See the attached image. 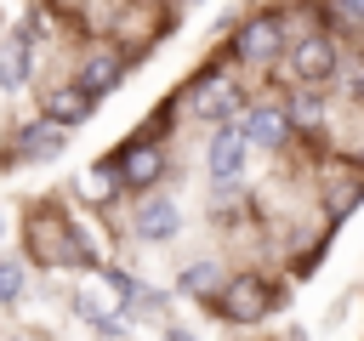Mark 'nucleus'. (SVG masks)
I'll use <instances>...</instances> for the list:
<instances>
[{"label": "nucleus", "instance_id": "f257e3e1", "mask_svg": "<svg viewBox=\"0 0 364 341\" xmlns=\"http://www.w3.org/2000/svg\"><path fill=\"white\" fill-rule=\"evenodd\" d=\"M23 239H28V261H40V267H97L102 261L63 210H34Z\"/></svg>", "mask_w": 364, "mask_h": 341}, {"label": "nucleus", "instance_id": "f03ea898", "mask_svg": "<svg viewBox=\"0 0 364 341\" xmlns=\"http://www.w3.org/2000/svg\"><path fill=\"white\" fill-rule=\"evenodd\" d=\"M210 301V313L216 318H228V324H262L273 307H279V290H273V278H262V273H222V284L205 296Z\"/></svg>", "mask_w": 364, "mask_h": 341}, {"label": "nucleus", "instance_id": "7ed1b4c3", "mask_svg": "<svg viewBox=\"0 0 364 341\" xmlns=\"http://www.w3.org/2000/svg\"><path fill=\"white\" fill-rule=\"evenodd\" d=\"M336 63H341V34H330V28H301L296 40H290V80L296 85H324L330 91V74H336Z\"/></svg>", "mask_w": 364, "mask_h": 341}, {"label": "nucleus", "instance_id": "20e7f679", "mask_svg": "<svg viewBox=\"0 0 364 341\" xmlns=\"http://www.w3.org/2000/svg\"><path fill=\"white\" fill-rule=\"evenodd\" d=\"M279 45H284V17H279V11H256V17H245V23L233 28L228 57L245 63V68H262V63L279 57Z\"/></svg>", "mask_w": 364, "mask_h": 341}, {"label": "nucleus", "instance_id": "39448f33", "mask_svg": "<svg viewBox=\"0 0 364 341\" xmlns=\"http://www.w3.org/2000/svg\"><path fill=\"white\" fill-rule=\"evenodd\" d=\"M182 108L193 114V119H228V114H239L245 102H239V80H228L222 68H199L193 74V85H188V97H182Z\"/></svg>", "mask_w": 364, "mask_h": 341}, {"label": "nucleus", "instance_id": "423d86ee", "mask_svg": "<svg viewBox=\"0 0 364 341\" xmlns=\"http://www.w3.org/2000/svg\"><path fill=\"white\" fill-rule=\"evenodd\" d=\"M114 165H119V188H136V193H148V188L171 170L159 136H131V142H119V148H114Z\"/></svg>", "mask_w": 364, "mask_h": 341}, {"label": "nucleus", "instance_id": "0eeeda50", "mask_svg": "<svg viewBox=\"0 0 364 341\" xmlns=\"http://www.w3.org/2000/svg\"><path fill=\"white\" fill-rule=\"evenodd\" d=\"M245 153H250V142H245V131H239V114L216 119V136H210V148H205L210 182H216V188H233L239 170H245Z\"/></svg>", "mask_w": 364, "mask_h": 341}, {"label": "nucleus", "instance_id": "6e6552de", "mask_svg": "<svg viewBox=\"0 0 364 341\" xmlns=\"http://www.w3.org/2000/svg\"><path fill=\"white\" fill-rule=\"evenodd\" d=\"M239 131H245V142L250 148H267V153H279L296 131H290V114H284V102H256V108H239Z\"/></svg>", "mask_w": 364, "mask_h": 341}, {"label": "nucleus", "instance_id": "1a4fd4ad", "mask_svg": "<svg viewBox=\"0 0 364 341\" xmlns=\"http://www.w3.org/2000/svg\"><path fill=\"white\" fill-rule=\"evenodd\" d=\"M125 63H131V57H125L119 45H91L85 63H80V85H85L91 97H102V91H114V85L125 80Z\"/></svg>", "mask_w": 364, "mask_h": 341}, {"label": "nucleus", "instance_id": "9d476101", "mask_svg": "<svg viewBox=\"0 0 364 341\" xmlns=\"http://www.w3.org/2000/svg\"><path fill=\"white\" fill-rule=\"evenodd\" d=\"M91 108H97V97H91L80 80L51 85V91L40 97V114H46V119H57V125H85V119H91Z\"/></svg>", "mask_w": 364, "mask_h": 341}, {"label": "nucleus", "instance_id": "9b49d317", "mask_svg": "<svg viewBox=\"0 0 364 341\" xmlns=\"http://www.w3.org/2000/svg\"><path fill=\"white\" fill-rule=\"evenodd\" d=\"M176 227H182V210L171 205V199H142L136 205V216H131V233L142 239V244H165V239H176Z\"/></svg>", "mask_w": 364, "mask_h": 341}, {"label": "nucleus", "instance_id": "f8f14e48", "mask_svg": "<svg viewBox=\"0 0 364 341\" xmlns=\"http://www.w3.org/2000/svg\"><path fill=\"white\" fill-rule=\"evenodd\" d=\"M34 68V28H11L0 40V91H23Z\"/></svg>", "mask_w": 364, "mask_h": 341}, {"label": "nucleus", "instance_id": "ddd939ff", "mask_svg": "<svg viewBox=\"0 0 364 341\" xmlns=\"http://www.w3.org/2000/svg\"><path fill=\"white\" fill-rule=\"evenodd\" d=\"M324 108H330L324 85H296V91L284 97V114H290V131H296V136H318V131H324Z\"/></svg>", "mask_w": 364, "mask_h": 341}, {"label": "nucleus", "instance_id": "4468645a", "mask_svg": "<svg viewBox=\"0 0 364 341\" xmlns=\"http://www.w3.org/2000/svg\"><path fill=\"white\" fill-rule=\"evenodd\" d=\"M63 142H68V125H57V119H34V125H23L17 131V159H51V153H63Z\"/></svg>", "mask_w": 364, "mask_h": 341}, {"label": "nucleus", "instance_id": "2eb2a0df", "mask_svg": "<svg viewBox=\"0 0 364 341\" xmlns=\"http://www.w3.org/2000/svg\"><path fill=\"white\" fill-rule=\"evenodd\" d=\"M80 193H85L91 205H114V199L125 193V188H119V165H114V153H108V159H97V165L80 176Z\"/></svg>", "mask_w": 364, "mask_h": 341}, {"label": "nucleus", "instance_id": "dca6fc26", "mask_svg": "<svg viewBox=\"0 0 364 341\" xmlns=\"http://www.w3.org/2000/svg\"><path fill=\"white\" fill-rule=\"evenodd\" d=\"M216 284H222V267H216V261H193V267H182V296H199V301H205Z\"/></svg>", "mask_w": 364, "mask_h": 341}, {"label": "nucleus", "instance_id": "f3484780", "mask_svg": "<svg viewBox=\"0 0 364 341\" xmlns=\"http://www.w3.org/2000/svg\"><path fill=\"white\" fill-rule=\"evenodd\" d=\"M23 296V261H6L0 256V307H11Z\"/></svg>", "mask_w": 364, "mask_h": 341}, {"label": "nucleus", "instance_id": "a211bd4d", "mask_svg": "<svg viewBox=\"0 0 364 341\" xmlns=\"http://www.w3.org/2000/svg\"><path fill=\"white\" fill-rule=\"evenodd\" d=\"M341 11H353V17H364V0H336Z\"/></svg>", "mask_w": 364, "mask_h": 341}, {"label": "nucleus", "instance_id": "6ab92c4d", "mask_svg": "<svg viewBox=\"0 0 364 341\" xmlns=\"http://www.w3.org/2000/svg\"><path fill=\"white\" fill-rule=\"evenodd\" d=\"M0 233H6V222H0Z\"/></svg>", "mask_w": 364, "mask_h": 341}, {"label": "nucleus", "instance_id": "aec40b11", "mask_svg": "<svg viewBox=\"0 0 364 341\" xmlns=\"http://www.w3.org/2000/svg\"><path fill=\"white\" fill-rule=\"evenodd\" d=\"M148 6H154V0H148Z\"/></svg>", "mask_w": 364, "mask_h": 341}]
</instances>
